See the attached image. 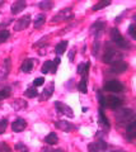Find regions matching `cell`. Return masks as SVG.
I'll return each mask as SVG.
<instances>
[{
	"instance_id": "d590c367",
	"label": "cell",
	"mask_w": 136,
	"mask_h": 152,
	"mask_svg": "<svg viewBox=\"0 0 136 152\" xmlns=\"http://www.w3.org/2000/svg\"><path fill=\"white\" fill-rule=\"evenodd\" d=\"M75 53H76L75 48H73L71 51L69 52V60H70V62H73V61H74V56H75Z\"/></svg>"
},
{
	"instance_id": "7402d4cb",
	"label": "cell",
	"mask_w": 136,
	"mask_h": 152,
	"mask_svg": "<svg viewBox=\"0 0 136 152\" xmlns=\"http://www.w3.org/2000/svg\"><path fill=\"white\" fill-rule=\"evenodd\" d=\"M45 20H46V17H45V14H38L36 18H35V22H33V24L36 28H40L41 26H43L45 24Z\"/></svg>"
},
{
	"instance_id": "6da1fadb",
	"label": "cell",
	"mask_w": 136,
	"mask_h": 152,
	"mask_svg": "<svg viewBox=\"0 0 136 152\" xmlns=\"http://www.w3.org/2000/svg\"><path fill=\"white\" fill-rule=\"evenodd\" d=\"M121 61H122V53L116 51V48L111 46L107 47V51L104 52V56H103V62L115 65L117 62H121Z\"/></svg>"
},
{
	"instance_id": "e575fe53",
	"label": "cell",
	"mask_w": 136,
	"mask_h": 152,
	"mask_svg": "<svg viewBox=\"0 0 136 152\" xmlns=\"http://www.w3.org/2000/svg\"><path fill=\"white\" fill-rule=\"evenodd\" d=\"M129 34L132 37V38H136V33H135V24L132 23V24H130L129 27Z\"/></svg>"
},
{
	"instance_id": "d6986e66",
	"label": "cell",
	"mask_w": 136,
	"mask_h": 152,
	"mask_svg": "<svg viewBox=\"0 0 136 152\" xmlns=\"http://www.w3.org/2000/svg\"><path fill=\"white\" fill-rule=\"evenodd\" d=\"M126 133H127L129 138L132 140L134 137L136 136V122L135 121H131L130 124L127 126V131H126Z\"/></svg>"
},
{
	"instance_id": "4fadbf2b",
	"label": "cell",
	"mask_w": 136,
	"mask_h": 152,
	"mask_svg": "<svg viewBox=\"0 0 136 152\" xmlns=\"http://www.w3.org/2000/svg\"><path fill=\"white\" fill-rule=\"evenodd\" d=\"M27 127V122L24 119H22V118H18V119H15L13 122V124H12V129L13 132H15V133H19L22 131H24V128Z\"/></svg>"
},
{
	"instance_id": "e0dca14e",
	"label": "cell",
	"mask_w": 136,
	"mask_h": 152,
	"mask_svg": "<svg viewBox=\"0 0 136 152\" xmlns=\"http://www.w3.org/2000/svg\"><path fill=\"white\" fill-rule=\"evenodd\" d=\"M9 70H10V60L8 58L4 61V64L1 65V67H0V80L7 77L9 74Z\"/></svg>"
},
{
	"instance_id": "44dd1931",
	"label": "cell",
	"mask_w": 136,
	"mask_h": 152,
	"mask_svg": "<svg viewBox=\"0 0 136 152\" xmlns=\"http://www.w3.org/2000/svg\"><path fill=\"white\" fill-rule=\"evenodd\" d=\"M45 142L47 145H56L59 142V137H57V134H56L55 132H51L50 134L45 138Z\"/></svg>"
},
{
	"instance_id": "4dcf8cb0",
	"label": "cell",
	"mask_w": 136,
	"mask_h": 152,
	"mask_svg": "<svg viewBox=\"0 0 136 152\" xmlns=\"http://www.w3.org/2000/svg\"><path fill=\"white\" fill-rule=\"evenodd\" d=\"M99 122L102 123V124H104V126H107V127H110L108 119H107V117L104 115V113H103V110H102V109L99 110Z\"/></svg>"
},
{
	"instance_id": "5b68a950",
	"label": "cell",
	"mask_w": 136,
	"mask_h": 152,
	"mask_svg": "<svg viewBox=\"0 0 136 152\" xmlns=\"http://www.w3.org/2000/svg\"><path fill=\"white\" fill-rule=\"evenodd\" d=\"M104 90L111 93H122L124 91V85L121 84L118 80H110L104 84Z\"/></svg>"
},
{
	"instance_id": "603a6c76",
	"label": "cell",
	"mask_w": 136,
	"mask_h": 152,
	"mask_svg": "<svg viewBox=\"0 0 136 152\" xmlns=\"http://www.w3.org/2000/svg\"><path fill=\"white\" fill-rule=\"evenodd\" d=\"M54 93V84H50L47 88L43 90V94H42V99H49Z\"/></svg>"
},
{
	"instance_id": "ba28073f",
	"label": "cell",
	"mask_w": 136,
	"mask_h": 152,
	"mask_svg": "<svg viewBox=\"0 0 136 152\" xmlns=\"http://www.w3.org/2000/svg\"><path fill=\"white\" fill-rule=\"evenodd\" d=\"M55 107L57 108V110L61 113V114H64V115H66L69 118H73L74 117L73 109L70 108L69 105H66L65 103H62V102H55Z\"/></svg>"
},
{
	"instance_id": "83f0119b",
	"label": "cell",
	"mask_w": 136,
	"mask_h": 152,
	"mask_svg": "<svg viewBox=\"0 0 136 152\" xmlns=\"http://www.w3.org/2000/svg\"><path fill=\"white\" fill-rule=\"evenodd\" d=\"M89 66H90V64L89 62H87V64H80L78 66V74L79 75H83L85 71H88L89 70Z\"/></svg>"
},
{
	"instance_id": "7c38bea8",
	"label": "cell",
	"mask_w": 136,
	"mask_h": 152,
	"mask_svg": "<svg viewBox=\"0 0 136 152\" xmlns=\"http://www.w3.org/2000/svg\"><path fill=\"white\" fill-rule=\"evenodd\" d=\"M107 150V143L104 141H98L89 145V152H102Z\"/></svg>"
},
{
	"instance_id": "1f68e13d",
	"label": "cell",
	"mask_w": 136,
	"mask_h": 152,
	"mask_svg": "<svg viewBox=\"0 0 136 152\" xmlns=\"http://www.w3.org/2000/svg\"><path fill=\"white\" fill-rule=\"evenodd\" d=\"M8 127V121L7 119H0V134H3L4 132H5Z\"/></svg>"
},
{
	"instance_id": "52a82bcc",
	"label": "cell",
	"mask_w": 136,
	"mask_h": 152,
	"mask_svg": "<svg viewBox=\"0 0 136 152\" xmlns=\"http://www.w3.org/2000/svg\"><path fill=\"white\" fill-rule=\"evenodd\" d=\"M104 27H106V24H104V22H102V20L93 23L90 26V29H89L90 31V34L94 36L96 38H98L103 33V31H104Z\"/></svg>"
},
{
	"instance_id": "836d02e7",
	"label": "cell",
	"mask_w": 136,
	"mask_h": 152,
	"mask_svg": "<svg viewBox=\"0 0 136 152\" xmlns=\"http://www.w3.org/2000/svg\"><path fill=\"white\" fill-rule=\"evenodd\" d=\"M45 84V79L43 77H37L35 81H33V86H41V85H43Z\"/></svg>"
},
{
	"instance_id": "f1b7e54d",
	"label": "cell",
	"mask_w": 136,
	"mask_h": 152,
	"mask_svg": "<svg viewBox=\"0 0 136 152\" xmlns=\"http://www.w3.org/2000/svg\"><path fill=\"white\" fill-rule=\"evenodd\" d=\"M9 36H10V33H9V31H7V29H4V31L0 32V45L4 43V42H7Z\"/></svg>"
},
{
	"instance_id": "8fae6325",
	"label": "cell",
	"mask_w": 136,
	"mask_h": 152,
	"mask_svg": "<svg viewBox=\"0 0 136 152\" xmlns=\"http://www.w3.org/2000/svg\"><path fill=\"white\" fill-rule=\"evenodd\" d=\"M55 126L57 127L59 129L64 131V132H71V131L76 129V127H75L74 124H71V123H69V122H64V121H56Z\"/></svg>"
},
{
	"instance_id": "2e32d148",
	"label": "cell",
	"mask_w": 136,
	"mask_h": 152,
	"mask_svg": "<svg viewBox=\"0 0 136 152\" xmlns=\"http://www.w3.org/2000/svg\"><path fill=\"white\" fill-rule=\"evenodd\" d=\"M88 76H89V70L83 74V79H82L80 84H79V90H80V93H83V94L88 93Z\"/></svg>"
},
{
	"instance_id": "d4e9b609",
	"label": "cell",
	"mask_w": 136,
	"mask_h": 152,
	"mask_svg": "<svg viewBox=\"0 0 136 152\" xmlns=\"http://www.w3.org/2000/svg\"><path fill=\"white\" fill-rule=\"evenodd\" d=\"M12 105H13L14 109H18V110H19V109H23V108L27 107V103L24 100H21V99H17V100L14 102Z\"/></svg>"
},
{
	"instance_id": "ffe728a7",
	"label": "cell",
	"mask_w": 136,
	"mask_h": 152,
	"mask_svg": "<svg viewBox=\"0 0 136 152\" xmlns=\"http://www.w3.org/2000/svg\"><path fill=\"white\" fill-rule=\"evenodd\" d=\"M68 45H69V42L68 41H61L60 43L56 46V48H55V51H56V53H57L59 56H61V55H64L65 53V51H66V47H68Z\"/></svg>"
},
{
	"instance_id": "74e56055",
	"label": "cell",
	"mask_w": 136,
	"mask_h": 152,
	"mask_svg": "<svg viewBox=\"0 0 136 152\" xmlns=\"http://www.w3.org/2000/svg\"><path fill=\"white\" fill-rule=\"evenodd\" d=\"M42 152H62V150H52V148L46 147V148H42Z\"/></svg>"
},
{
	"instance_id": "8992f818",
	"label": "cell",
	"mask_w": 136,
	"mask_h": 152,
	"mask_svg": "<svg viewBox=\"0 0 136 152\" xmlns=\"http://www.w3.org/2000/svg\"><path fill=\"white\" fill-rule=\"evenodd\" d=\"M59 64H60L59 57L57 58H55L54 61H46V62L43 64V66H42V69H41V72L42 74H49V72H54L55 74Z\"/></svg>"
},
{
	"instance_id": "ac0fdd59",
	"label": "cell",
	"mask_w": 136,
	"mask_h": 152,
	"mask_svg": "<svg viewBox=\"0 0 136 152\" xmlns=\"http://www.w3.org/2000/svg\"><path fill=\"white\" fill-rule=\"evenodd\" d=\"M35 61L36 60H33V58H28L26 61H23V64H22V71L23 72H26V74L32 72L33 66H35Z\"/></svg>"
},
{
	"instance_id": "9a60e30c",
	"label": "cell",
	"mask_w": 136,
	"mask_h": 152,
	"mask_svg": "<svg viewBox=\"0 0 136 152\" xmlns=\"http://www.w3.org/2000/svg\"><path fill=\"white\" fill-rule=\"evenodd\" d=\"M27 7V3L24 0H17V1L13 3L12 5V13L15 15V14H19L22 10H24V8Z\"/></svg>"
},
{
	"instance_id": "277c9868",
	"label": "cell",
	"mask_w": 136,
	"mask_h": 152,
	"mask_svg": "<svg viewBox=\"0 0 136 152\" xmlns=\"http://www.w3.org/2000/svg\"><path fill=\"white\" fill-rule=\"evenodd\" d=\"M73 17V12L70 8H65V9H61L56 15L52 17L51 22L52 23H60V22H64V20H68Z\"/></svg>"
},
{
	"instance_id": "7a4b0ae2",
	"label": "cell",
	"mask_w": 136,
	"mask_h": 152,
	"mask_svg": "<svg viewBox=\"0 0 136 152\" xmlns=\"http://www.w3.org/2000/svg\"><path fill=\"white\" fill-rule=\"evenodd\" d=\"M110 36H111V41L113 42L115 45L121 47V48H129L130 47V43L125 39L122 36H121V33H120V31L117 29V28H112Z\"/></svg>"
},
{
	"instance_id": "9c48e42d",
	"label": "cell",
	"mask_w": 136,
	"mask_h": 152,
	"mask_svg": "<svg viewBox=\"0 0 136 152\" xmlns=\"http://www.w3.org/2000/svg\"><path fill=\"white\" fill-rule=\"evenodd\" d=\"M121 104H122V99L117 98V96H115V95H111V96H107L104 99V105L110 107L112 109L121 107Z\"/></svg>"
},
{
	"instance_id": "484cf974",
	"label": "cell",
	"mask_w": 136,
	"mask_h": 152,
	"mask_svg": "<svg viewBox=\"0 0 136 152\" xmlns=\"http://www.w3.org/2000/svg\"><path fill=\"white\" fill-rule=\"evenodd\" d=\"M110 4H111V1H106V0H104V1H99L98 4H96V5L93 7L92 9H93V10H94V12H97V10H101V9L106 8V7H108Z\"/></svg>"
},
{
	"instance_id": "30bf717a",
	"label": "cell",
	"mask_w": 136,
	"mask_h": 152,
	"mask_svg": "<svg viewBox=\"0 0 136 152\" xmlns=\"http://www.w3.org/2000/svg\"><path fill=\"white\" fill-rule=\"evenodd\" d=\"M29 23H31V17L29 15H24V17H22L21 19H18L17 23H15V26H14V29L15 31H23V29H26V28L29 26Z\"/></svg>"
},
{
	"instance_id": "8d00e7d4",
	"label": "cell",
	"mask_w": 136,
	"mask_h": 152,
	"mask_svg": "<svg viewBox=\"0 0 136 152\" xmlns=\"http://www.w3.org/2000/svg\"><path fill=\"white\" fill-rule=\"evenodd\" d=\"M98 99H99V103H101V105H102V107L104 105V99H106V98L103 96L101 91H98Z\"/></svg>"
},
{
	"instance_id": "d6a6232c",
	"label": "cell",
	"mask_w": 136,
	"mask_h": 152,
	"mask_svg": "<svg viewBox=\"0 0 136 152\" xmlns=\"http://www.w3.org/2000/svg\"><path fill=\"white\" fill-rule=\"evenodd\" d=\"M0 152H12V148L5 142H0Z\"/></svg>"
},
{
	"instance_id": "5bb4252c",
	"label": "cell",
	"mask_w": 136,
	"mask_h": 152,
	"mask_svg": "<svg viewBox=\"0 0 136 152\" xmlns=\"http://www.w3.org/2000/svg\"><path fill=\"white\" fill-rule=\"evenodd\" d=\"M127 67H129V65L126 62H124V61H121V62H117L115 65H112V67H111L110 71L112 74H122V72H125V71L127 70Z\"/></svg>"
},
{
	"instance_id": "f546056e",
	"label": "cell",
	"mask_w": 136,
	"mask_h": 152,
	"mask_svg": "<svg viewBox=\"0 0 136 152\" xmlns=\"http://www.w3.org/2000/svg\"><path fill=\"white\" fill-rule=\"evenodd\" d=\"M52 5H54V4L51 1H41L38 4V7L42 9V10H50V9L52 8Z\"/></svg>"
},
{
	"instance_id": "3957f363",
	"label": "cell",
	"mask_w": 136,
	"mask_h": 152,
	"mask_svg": "<svg viewBox=\"0 0 136 152\" xmlns=\"http://www.w3.org/2000/svg\"><path fill=\"white\" fill-rule=\"evenodd\" d=\"M115 118L116 121L120 123V124H124L126 122H131L134 118V112L131 109H124V110H120L115 114Z\"/></svg>"
},
{
	"instance_id": "4316f807",
	"label": "cell",
	"mask_w": 136,
	"mask_h": 152,
	"mask_svg": "<svg viewBox=\"0 0 136 152\" xmlns=\"http://www.w3.org/2000/svg\"><path fill=\"white\" fill-rule=\"evenodd\" d=\"M10 96V88H4L0 90V100H3V99H7Z\"/></svg>"
},
{
	"instance_id": "f35d334b",
	"label": "cell",
	"mask_w": 136,
	"mask_h": 152,
	"mask_svg": "<svg viewBox=\"0 0 136 152\" xmlns=\"http://www.w3.org/2000/svg\"><path fill=\"white\" fill-rule=\"evenodd\" d=\"M112 152H126V151H122V150H115V151H112Z\"/></svg>"
},
{
	"instance_id": "cb8c5ba5",
	"label": "cell",
	"mask_w": 136,
	"mask_h": 152,
	"mask_svg": "<svg viewBox=\"0 0 136 152\" xmlns=\"http://www.w3.org/2000/svg\"><path fill=\"white\" fill-rule=\"evenodd\" d=\"M24 95L27 98H36L37 95H38V91L36 90L35 86H32V88H28L26 91H24Z\"/></svg>"
}]
</instances>
